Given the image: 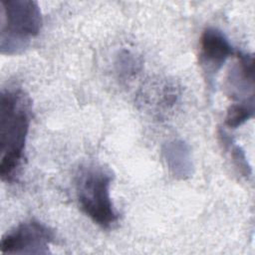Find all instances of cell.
<instances>
[{
	"mask_svg": "<svg viewBox=\"0 0 255 255\" xmlns=\"http://www.w3.org/2000/svg\"><path fill=\"white\" fill-rule=\"evenodd\" d=\"M31 121V102L20 88H8L0 99V176L13 182L22 166Z\"/></svg>",
	"mask_w": 255,
	"mask_h": 255,
	"instance_id": "1",
	"label": "cell"
},
{
	"mask_svg": "<svg viewBox=\"0 0 255 255\" xmlns=\"http://www.w3.org/2000/svg\"><path fill=\"white\" fill-rule=\"evenodd\" d=\"M112 181V172L99 164L81 168L76 181L77 198L82 211L105 229L112 228L119 220L110 193Z\"/></svg>",
	"mask_w": 255,
	"mask_h": 255,
	"instance_id": "2",
	"label": "cell"
},
{
	"mask_svg": "<svg viewBox=\"0 0 255 255\" xmlns=\"http://www.w3.org/2000/svg\"><path fill=\"white\" fill-rule=\"evenodd\" d=\"M40 7L32 0H2L0 49L3 55L25 51L42 28Z\"/></svg>",
	"mask_w": 255,
	"mask_h": 255,
	"instance_id": "3",
	"label": "cell"
},
{
	"mask_svg": "<svg viewBox=\"0 0 255 255\" xmlns=\"http://www.w3.org/2000/svg\"><path fill=\"white\" fill-rule=\"evenodd\" d=\"M53 231L44 223L30 219L7 232L1 240L2 254H48L54 242Z\"/></svg>",
	"mask_w": 255,
	"mask_h": 255,
	"instance_id": "4",
	"label": "cell"
},
{
	"mask_svg": "<svg viewBox=\"0 0 255 255\" xmlns=\"http://www.w3.org/2000/svg\"><path fill=\"white\" fill-rule=\"evenodd\" d=\"M232 54L233 48L222 31L207 27L202 32L199 40V63L209 81H212Z\"/></svg>",
	"mask_w": 255,
	"mask_h": 255,
	"instance_id": "5",
	"label": "cell"
},
{
	"mask_svg": "<svg viewBox=\"0 0 255 255\" xmlns=\"http://www.w3.org/2000/svg\"><path fill=\"white\" fill-rule=\"evenodd\" d=\"M253 57L246 53H239L237 62L231 68L227 78L229 97L237 102L254 101Z\"/></svg>",
	"mask_w": 255,
	"mask_h": 255,
	"instance_id": "6",
	"label": "cell"
},
{
	"mask_svg": "<svg viewBox=\"0 0 255 255\" xmlns=\"http://www.w3.org/2000/svg\"><path fill=\"white\" fill-rule=\"evenodd\" d=\"M166 164L175 177L185 178L191 174L190 151L182 140L168 142L163 149Z\"/></svg>",
	"mask_w": 255,
	"mask_h": 255,
	"instance_id": "7",
	"label": "cell"
},
{
	"mask_svg": "<svg viewBox=\"0 0 255 255\" xmlns=\"http://www.w3.org/2000/svg\"><path fill=\"white\" fill-rule=\"evenodd\" d=\"M254 115V101L237 102L230 105L225 117V126L236 128L251 119Z\"/></svg>",
	"mask_w": 255,
	"mask_h": 255,
	"instance_id": "8",
	"label": "cell"
},
{
	"mask_svg": "<svg viewBox=\"0 0 255 255\" xmlns=\"http://www.w3.org/2000/svg\"><path fill=\"white\" fill-rule=\"evenodd\" d=\"M119 65H120V72L123 73H132L133 69L135 68V60L132 58L131 55L128 53H125L124 55L120 56L119 59Z\"/></svg>",
	"mask_w": 255,
	"mask_h": 255,
	"instance_id": "9",
	"label": "cell"
}]
</instances>
